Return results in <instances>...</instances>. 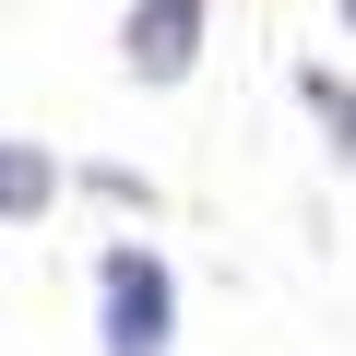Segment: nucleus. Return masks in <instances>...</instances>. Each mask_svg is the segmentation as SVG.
<instances>
[{
    "mask_svg": "<svg viewBox=\"0 0 356 356\" xmlns=\"http://www.w3.org/2000/svg\"><path fill=\"white\" fill-rule=\"evenodd\" d=\"M178 344V273L154 238H107L95 250V356H166Z\"/></svg>",
    "mask_w": 356,
    "mask_h": 356,
    "instance_id": "nucleus-1",
    "label": "nucleus"
},
{
    "mask_svg": "<svg viewBox=\"0 0 356 356\" xmlns=\"http://www.w3.org/2000/svg\"><path fill=\"white\" fill-rule=\"evenodd\" d=\"M202 24H214V0H131L119 13V72L131 83H191Z\"/></svg>",
    "mask_w": 356,
    "mask_h": 356,
    "instance_id": "nucleus-2",
    "label": "nucleus"
},
{
    "mask_svg": "<svg viewBox=\"0 0 356 356\" xmlns=\"http://www.w3.org/2000/svg\"><path fill=\"white\" fill-rule=\"evenodd\" d=\"M48 202H60V166H48L36 131H13V143H0V214H13V226H48Z\"/></svg>",
    "mask_w": 356,
    "mask_h": 356,
    "instance_id": "nucleus-3",
    "label": "nucleus"
},
{
    "mask_svg": "<svg viewBox=\"0 0 356 356\" xmlns=\"http://www.w3.org/2000/svg\"><path fill=\"white\" fill-rule=\"evenodd\" d=\"M297 107L321 119V143H332V166H356V83H344L332 60H297Z\"/></svg>",
    "mask_w": 356,
    "mask_h": 356,
    "instance_id": "nucleus-4",
    "label": "nucleus"
},
{
    "mask_svg": "<svg viewBox=\"0 0 356 356\" xmlns=\"http://www.w3.org/2000/svg\"><path fill=\"white\" fill-rule=\"evenodd\" d=\"M83 191H95V202H143V214H154V178H143V166H83Z\"/></svg>",
    "mask_w": 356,
    "mask_h": 356,
    "instance_id": "nucleus-5",
    "label": "nucleus"
},
{
    "mask_svg": "<svg viewBox=\"0 0 356 356\" xmlns=\"http://www.w3.org/2000/svg\"><path fill=\"white\" fill-rule=\"evenodd\" d=\"M332 24H344V36H356V0H332Z\"/></svg>",
    "mask_w": 356,
    "mask_h": 356,
    "instance_id": "nucleus-6",
    "label": "nucleus"
}]
</instances>
